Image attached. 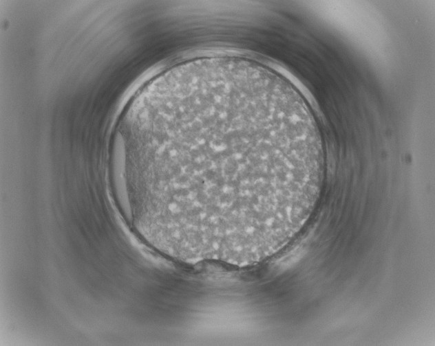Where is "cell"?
<instances>
[{
	"label": "cell",
	"mask_w": 435,
	"mask_h": 346,
	"mask_svg": "<svg viewBox=\"0 0 435 346\" xmlns=\"http://www.w3.org/2000/svg\"><path fill=\"white\" fill-rule=\"evenodd\" d=\"M117 171L133 223L166 255L244 267L276 254L310 217L322 141L296 90L242 60L165 76L129 122Z\"/></svg>",
	"instance_id": "obj_1"
}]
</instances>
